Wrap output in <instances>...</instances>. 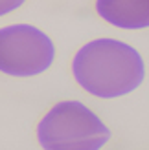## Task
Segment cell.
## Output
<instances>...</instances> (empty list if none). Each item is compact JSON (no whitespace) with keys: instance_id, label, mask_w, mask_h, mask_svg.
<instances>
[{"instance_id":"obj_1","label":"cell","mask_w":149,"mask_h":150,"mask_svg":"<svg viewBox=\"0 0 149 150\" xmlns=\"http://www.w3.org/2000/svg\"><path fill=\"white\" fill-rule=\"evenodd\" d=\"M70 71L85 93L96 99H118L140 88L145 79V61L131 44L100 37L77 48Z\"/></svg>"},{"instance_id":"obj_2","label":"cell","mask_w":149,"mask_h":150,"mask_svg":"<svg viewBox=\"0 0 149 150\" xmlns=\"http://www.w3.org/2000/svg\"><path fill=\"white\" fill-rule=\"evenodd\" d=\"M35 136L46 150H100L110 141V128L85 103L66 99L42 114Z\"/></svg>"},{"instance_id":"obj_3","label":"cell","mask_w":149,"mask_h":150,"mask_svg":"<svg viewBox=\"0 0 149 150\" xmlns=\"http://www.w3.org/2000/svg\"><path fill=\"white\" fill-rule=\"evenodd\" d=\"M57 50L52 37L33 24L0 28V73L7 77H37L52 68Z\"/></svg>"},{"instance_id":"obj_4","label":"cell","mask_w":149,"mask_h":150,"mask_svg":"<svg viewBox=\"0 0 149 150\" xmlns=\"http://www.w3.org/2000/svg\"><path fill=\"white\" fill-rule=\"evenodd\" d=\"M94 11L118 29L149 28V0H94Z\"/></svg>"},{"instance_id":"obj_5","label":"cell","mask_w":149,"mask_h":150,"mask_svg":"<svg viewBox=\"0 0 149 150\" xmlns=\"http://www.w3.org/2000/svg\"><path fill=\"white\" fill-rule=\"evenodd\" d=\"M26 2L28 0H0V18L13 13V11H17V9H20Z\"/></svg>"}]
</instances>
